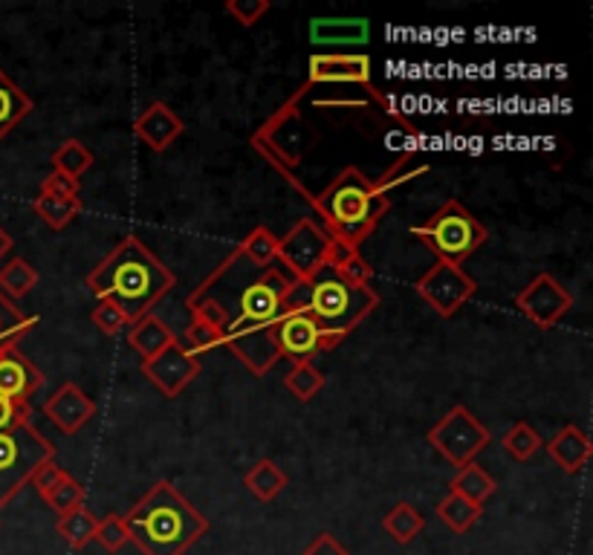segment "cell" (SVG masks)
Returning <instances> with one entry per match:
<instances>
[{
  "label": "cell",
  "mask_w": 593,
  "mask_h": 555,
  "mask_svg": "<svg viewBox=\"0 0 593 555\" xmlns=\"http://www.w3.org/2000/svg\"><path fill=\"white\" fill-rule=\"evenodd\" d=\"M293 284L282 267H252L241 252H232L189 298L212 301L229 324H261L273 328L284 316V298Z\"/></svg>",
  "instance_id": "6da1fadb"
},
{
  "label": "cell",
  "mask_w": 593,
  "mask_h": 555,
  "mask_svg": "<svg viewBox=\"0 0 593 555\" xmlns=\"http://www.w3.org/2000/svg\"><path fill=\"white\" fill-rule=\"evenodd\" d=\"M177 287L174 273L153 255L137 235L123 237L87 275V289L99 301H114L137 321Z\"/></svg>",
  "instance_id": "7a4b0ae2"
},
{
  "label": "cell",
  "mask_w": 593,
  "mask_h": 555,
  "mask_svg": "<svg viewBox=\"0 0 593 555\" xmlns=\"http://www.w3.org/2000/svg\"><path fill=\"white\" fill-rule=\"evenodd\" d=\"M123 521L142 555H186L209 533V517L171 480H157Z\"/></svg>",
  "instance_id": "3957f363"
},
{
  "label": "cell",
  "mask_w": 593,
  "mask_h": 555,
  "mask_svg": "<svg viewBox=\"0 0 593 555\" xmlns=\"http://www.w3.org/2000/svg\"><path fill=\"white\" fill-rule=\"evenodd\" d=\"M310 203L336 246L357 252L377 232V226L391 209V200L373 189L371 177H366L353 166L345 168L321 194L310 198Z\"/></svg>",
  "instance_id": "277c9868"
},
{
  "label": "cell",
  "mask_w": 593,
  "mask_h": 555,
  "mask_svg": "<svg viewBox=\"0 0 593 555\" xmlns=\"http://www.w3.org/2000/svg\"><path fill=\"white\" fill-rule=\"evenodd\" d=\"M307 287H310L307 316L325 333L342 335V339H348L380 307V296L371 287H353V284L342 281L330 267L310 275Z\"/></svg>",
  "instance_id": "5b68a950"
},
{
  "label": "cell",
  "mask_w": 593,
  "mask_h": 555,
  "mask_svg": "<svg viewBox=\"0 0 593 555\" xmlns=\"http://www.w3.org/2000/svg\"><path fill=\"white\" fill-rule=\"evenodd\" d=\"M411 235L417 237L437 260L464 267L466 260L489 241V228L460 200H446L432 217L411 226Z\"/></svg>",
  "instance_id": "8992f818"
},
{
  "label": "cell",
  "mask_w": 593,
  "mask_h": 555,
  "mask_svg": "<svg viewBox=\"0 0 593 555\" xmlns=\"http://www.w3.org/2000/svg\"><path fill=\"white\" fill-rule=\"evenodd\" d=\"M307 93L305 87L293 96V99L284 102L273 116H266L264 122L255 128V134L250 137V145L255 151L264 157L275 171H282L287 180L296 177V171L305 162L307 148L313 145V134L305 122V114H301V99Z\"/></svg>",
  "instance_id": "52a82bcc"
},
{
  "label": "cell",
  "mask_w": 593,
  "mask_h": 555,
  "mask_svg": "<svg viewBox=\"0 0 593 555\" xmlns=\"http://www.w3.org/2000/svg\"><path fill=\"white\" fill-rule=\"evenodd\" d=\"M46 460H55V446L32 423L0 431V510L30 487V478Z\"/></svg>",
  "instance_id": "ba28073f"
},
{
  "label": "cell",
  "mask_w": 593,
  "mask_h": 555,
  "mask_svg": "<svg viewBox=\"0 0 593 555\" xmlns=\"http://www.w3.org/2000/svg\"><path fill=\"white\" fill-rule=\"evenodd\" d=\"M426 440L446 463L460 469V466L472 463L480 451L487 449L489 442H493V434H489V428L484 426L466 405H455L452 412L443 414V417L428 428Z\"/></svg>",
  "instance_id": "9c48e42d"
},
{
  "label": "cell",
  "mask_w": 593,
  "mask_h": 555,
  "mask_svg": "<svg viewBox=\"0 0 593 555\" xmlns=\"http://www.w3.org/2000/svg\"><path fill=\"white\" fill-rule=\"evenodd\" d=\"M336 252V241L328 228L313 217H301L287 235L278 237V264L289 278H310L330 264Z\"/></svg>",
  "instance_id": "30bf717a"
},
{
  "label": "cell",
  "mask_w": 593,
  "mask_h": 555,
  "mask_svg": "<svg viewBox=\"0 0 593 555\" xmlns=\"http://www.w3.org/2000/svg\"><path fill=\"white\" fill-rule=\"evenodd\" d=\"M373 67L371 55L366 53H316L307 62V90L313 87H362L368 96L380 102L382 107H389V99L373 90Z\"/></svg>",
  "instance_id": "8fae6325"
},
{
  "label": "cell",
  "mask_w": 593,
  "mask_h": 555,
  "mask_svg": "<svg viewBox=\"0 0 593 555\" xmlns=\"http://www.w3.org/2000/svg\"><path fill=\"white\" fill-rule=\"evenodd\" d=\"M273 342L278 356L296 362H313L321 353H330L345 342L342 335L325 333L307 312H284L273 324Z\"/></svg>",
  "instance_id": "7c38bea8"
},
{
  "label": "cell",
  "mask_w": 593,
  "mask_h": 555,
  "mask_svg": "<svg viewBox=\"0 0 593 555\" xmlns=\"http://www.w3.org/2000/svg\"><path fill=\"white\" fill-rule=\"evenodd\" d=\"M414 289L441 319H452L455 312L464 310L466 301H472V296L478 292V284L464 267L434 260L432 269L417 278Z\"/></svg>",
  "instance_id": "4fadbf2b"
},
{
  "label": "cell",
  "mask_w": 593,
  "mask_h": 555,
  "mask_svg": "<svg viewBox=\"0 0 593 555\" xmlns=\"http://www.w3.org/2000/svg\"><path fill=\"white\" fill-rule=\"evenodd\" d=\"M518 312L539 330L555 328L573 310V292L555 275L541 273L516 296Z\"/></svg>",
  "instance_id": "5bb4252c"
},
{
  "label": "cell",
  "mask_w": 593,
  "mask_h": 555,
  "mask_svg": "<svg viewBox=\"0 0 593 555\" xmlns=\"http://www.w3.org/2000/svg\"><path fill=\"white\" fill-rule=\"evenodd\" d=\"M142 376L151 382L153 388L160 391L166 399H174V396L183 394L191 382L200 376V359L191 356L189 350L183 348V342L174 339L162 353L142 362Z\"/></svg>",
  "instance_id": "9a60e30c"
},
{
  "label": "cell",
  "mask_w": 593,
  "mask_h": 555,
  "mask_svg": "<svg viewBox=\"0 0 593 555\" xmlns=\"http://www.w3.org/2000/svg\"><path fill=\"white\" fill-rule=\"evenodd\" d=\"M223 348L232 350L252 376H264L282 359L273 342V328H261V324H229L223 330Z\"/></svg>",
  "instance_id": "2e32d148"
},
{
  "label": "cell",
  "mask_w": 593,
  "mask_h": 555,
  "mask_svg": "<svg viewBox=\"0 0 593 555\" xmlns=\"http://www.w3.org/2000/svg\"><path fill=\"white\" fill-rule=\"evenodd\" d=\"M41 412L62 434H78L96 417V403L78 388L76 382H64L55 394L46 396Z\"/></svg>",
  "instance_id": "e0dca14e"
},
{
  "label": "cell",
  "mask_w": 593,
  "mask_h": 555,
  "mask_svg": "<svg viewBox=\"0 0 593 555\" xmlns=\"http://www.w3.org/2000/svg\"><path fill=\"white\" fill-rule=\"evenodd\" d=\"M183 134L186 122L166 102H151V105L145 107L142 114L134 119V137H137L145 148H151L153 153L168 151Z\"/></svg>",
  "instance_id": "ac0fdd59"
},
{
  "label": "cell",
  "mask_w": 593,
  "mask_h": 555,
  "mask_svg": "<svg viewBox=\"0 0 593 555\" xmlns=\"http://www.w3.org/2000/svg\"><path fill=\"white\" fill-rule=\"evenodd\" d=\"M44 388V373L23 356L21 348H0V396L30 403Z\"/></svg>",
  "instance_id": "d6986e66"
},
{
  "label": "cell",
  "mask_w": 593,
  "mask_h": 555,
  "mask_svg": "<svg viewBox=\"0 0 593 555\" xmlns=\"http://www.w3.org/2000/svg\"><path fill=\"white\" fill-rule=\"evenodd\" d=\"M548 455L564 474H579L593 455V442L579 426H564L548 440Z\"/></svg>",
  "instance_id": "ffe728a7"
},
{
  "label": "cell",
  "mask_w": 593,
  "mask_h": 555,
  "mask_svg": "<svg viewBox=\"0 0 593 555\" xmlns=\"http://www.w3.org/2000/svg\"><path fill=\"white\" fill-rule=\"evenodd\" d=\"M174 339H177L174 330L168 328L157 312H148V316H142V319L130 321L128 324V348L137 350L139 356H142V362H148V359H153L157 353H162Z\"/></svg>",
  "instance_id": "44dd1931"
},
{
  "label": "cell",
  "mask_w": 593,
  "mask_h": 555,
  "mask_svg": "<svg viewBox=\"0 0 593 555\" xmlns=\"http://www.w3.org/2000/svg\"><path fill=\"white\" fill-rule=\"evenodd\" d=\"M368 32H371V26H368L366 18H319V21H310L313 44H366Z\"/></svg>",
  "instance_id": "7402d4cb"
},
{
  "label": "cell",
  "mask_w": 593,
  "mask_h": 555,
  "mask_svg": "<svg viewBox=\"0 0 593 555\" xmlns=\"http://www.w3.org/2000/svg\"><path fill=\"white\" fill-rule=\"evenodd\" d=\"M39 281L41 273L21 255H12V258L0 264V296L12 301V305L30 296L32 289L39 287Z\"/></svg>",
  "instance_id": "603a6c76"
},
{
  "label": "cell",
  "mask_w": 593,
  "mask_h": 555,
  "mask_svg": "<svg viewBox=\"0 0 593 555\" xmlns=\"http://www.w3.org/2000/svg\"><path fill=\"white\" fill-rule=\"evenodd\" d=\"M32 114V99L0 70V142Z\"/></svg>",
  "instance_id": "cb8c5ba5"
},
{
  "label": "cell",
  "mask_w": 593,
  "mask_h": 555,
  "mask_svg": "<svg viewBox=\"0 0 593 555\" xmlns=\"http://www.w3.org/2000/svg\"><path fill=\"white\" fill-rule=\"evenodd\" d=\"M495 489L498 487H495L493 474H489L480 463H475V460L460 466V469H455V478H452V483H449V492L460 494V498L478 503V506H484V503L493 498Z\"/></svg>",
  "instance_id": "d4e9b609"
},
{
  "label": "cell",
  "mask_w": 593,
  "mask_h": 555,
  "mask_svg": "<svg viewBox=\"0 0 593 555\" xmlns=\"http://www.w3.org/2000/svg\"><path fill=\"white\" fill-rule=\"evenodd\" d=\"M244 487L250 489L258 501L269 503L287 489V474H284V469L275 463V460L264 457L258 463H252L250 472L244 474Z\"/></svg>",
  "instance_id": "484cf974"
},
{
  "label": "cell",
  "mask_w": 593,
  "mask_h": 555,
  "mask_svg": "<svg viewBox=\"0 0 593 555\" xmlns=\"http://www.w3.org/2000/svg\"><path fill=\"white\" fill-rule=\"evenodd\" d=\"M480 515H484V506L466 501V498H460V494L455 492H449L437 503V517L457 535L469 533L472 526L480 521Z\"/></svg>",
  "instance_id": "4316f807"
},
{
  "label": "cell",
  "mask_w": 593,
  "mask_h": 555,
  "mask_svg": "<svg viewBox=\"0 0 593 555\" xmlns=\"http://www.w3.org/2000/svg\"><path fill=\"white\" fill-rule=\"evenodd\" d=\"M50 162H53V171H59V174L82 183V177L91 171L96 157H93V151L84 142H78V139H67V142H62L59 148H55Z\"/></svg>",
  "instance_id": "83f0119b"
},
{
  "label": "cell",
  "mask_w": 593,
  "mask_h": 555,
  "mask_svg": "<svg viewBox=\"0 0 593 555\" xmlns=\"http://www.w3.org/2000/svg\"><path fill=\"white\" fill-rule=\"evenodd\" d=\"M96 524H99V517L93 515L87 506H78V510L67 512V515H59V521H55V533L67 541L70 549H84L87 544H93Z\"/></svg>",
  "instance_id": "f1b7e54d"
},
{
  "label": "cell",
  "mask_w": 593,
  "mask_h": 555,
  "mask_svg": "<svg viewBox=\"0 0 593 555\" xmlns=\"http://www.w3.org/2000/svg\"><path fill=\"white\" fill-rule=\"evenodd\" d=\"M423 526H426V517L420 515L417 506H411V503H396L394 510L385 512L382 517V530L396 541V544H411V541L417 538L423 533Z\"/></svg>",
  "instance_id": "f546056e"
},
{
  "label": "cell",
  "mask_w": 593,
  "mask_h": 555,
  "mask_svg": "<svg viewBox=\"0 0 593 555\" xmlns=\"http://www.w3.org/2000/svg\"><path fill=\"white\" fill-rule=\"evenodd\" d=\"M325 385H328V380H325V373L316 367V362H296V365L289 367L287 376H284V388L296 396L298 403L316 399V396L325 391Z\"/></svg>",
  "instance_id": "4dcf8cb0"
},
{
  "label": "cell",
  "mask_w": 593,
  "mask_h": 555,
  "mask_svg": "<svg viewBox=\"0 0 593 555\" xmlns=\"http://www.w3.org/2000/svg\"><path fill=\"white\" fill-rule=\"evenodd\" d=\"M237 252L250 260L252 267H258V269L273 267L275 258H278V235H273L266 226H255L250 235L241 241Z\"/></svg>",
  "instance_id": "1f68e13d"
},
{
  "label": "cell",
  "mask_w": 593,
  "mask_h": 555,
  "mask_svg": "<svg viewBox=\"0 0 593 555\" xmlns=\"http://www.w3.org/2000/svg\"><path fill=\"white\" fill-rule=\"evenodd\" d=\"M342 281L353 284V287H371L373 269L366 258H362V252L357 249H342V246H336L333 258L328 264Z\"/></svg>",
  "instance_id": "d6a6232c"
},
{
  "label": "cell",
  "mask_w": 593,
  "mask_h": 555,
  "mask_svg": "<svg viewBox=\"0 0 593 555\" xmlns=\"http://www.w3.org/2000/svg\"><path fill=\"white\" fill-rule=\"evenodd\" d=\"M32 212L39 214L46 226L55 228V232H62V228H67L70 223L78 217V212H82V200H59L50 198V194H39L35 203H32Z\"/></svg>",
  "instance_id": "836d02e7"
},
{
  "label": "cell",
  "mask_w": 593,
  "mask_h": 555,
  "mask_svg": "<svg viewBox=\"0 0 593 555\" xmlns=\"http://www.w3.org/2000/svg\"><path fill=\"white\" fill-rule=\"evenodd\" d=\"M428 162H423L420 157H414V153H405L403 160L394 162V166L385 171V174L380 177V180H373V189L380 191L382 198H389L391 191L400 189V185H409L414 183L417 177H423L428 171Z\"/></svg>",
  "instance_id": "e575fe53"
},
{
  "label": "cell",
  "mask_w": 593,
  "mask_h": 555,
  "mask_svg": "<svg viewBox=\"0 0 593 555\" xmlns=\"http://www.w3.org/2000/svg\"><path fill=\"white\" fill-rule=\"evenodd\" d=\"M504 451L512 457V460H518V463H527V460H532V457L539 455V449L544 446V440H541V434L536 431V428L530 426V423H512L510 431L504 434L501 440Z\"/></svg>",
  "instance_id": "d590c367"
},
{
  "label": "cell",
  "mask_w": 593,
  "mask_h": 555,
  "mask_svg": "<svg viewBox=\"0 0 593 555\" xmlns=\"http://www.w3.org/2000/svg\"><path fill=\"white\" fill-rule=\"evenodd\" d=\"M46 506L55 512V515H67V512L78 510V506H84V487L78 483L73 474H64V480L59 483L55 489H50V492L44 494Z\"/></svg>",
  "instance_id": "8d00e7d4"
},
{
  "label": "cell",
  "mask_w": 593,
  "mask_h": 555,
  "mask_svg": "<svg viewBox=\"0 0 593 555\" xmlns=\"http://www.w3.org/2000/svg\"><path fill=\"white\" fill-rule=\"evenodd\" d=\"M183 348L189 350L191 356L200 359L203 353H209V350L223 348V333L218 328H212V324H205V321L191 319V324L186 328L183 335Z\"/></svg>",
  "instance_id": "74e56055"
},
{
  "label": "cell",
  "mask_w": 593,
  "mask_h": 555,
  "mask_svg": "<svg viewBox=\"0 0 593 555\" xmlns=\"http://www.w3.org/2000/svg\"><path fill=\"white\" fill-rule=\"evenodd\" d=\"M93 541L99 544L105 553H123L128 547V526H125L123 515H105L99 517V524H96V535Z\"/></svg>",
  "instance_id": "f35d334b"
},
{
  "label": "cell",
  "mask_w": 593,
  "mask_h": 555,
  "mask_svg": "<svg viewBox=\"0 0 593 555\" xmlns=\"http://www.w3.org/2000/svg\"><path fill=\"white\" fill-rule=\"evenodd\" d=\"M91 321L96 324V330H99L102 335H110V339L119 333H125L130 324L128 316H125V312L119 310L114 301H99V305H96V310L91 312Z\"/></svg>",
  "instance_id": "ab89813d"
},
{
  "label": "cell",
  "mask_w": 593,
  "mask_h": 555,
  "mask_svg": "<svg viewBox=\"0 0 593 555\" xmlns=\"http://www.w3.org/2000/svg\"><path fill=\"white\" fill-rule=\"evenodd\" d=\"M30 419H32L30 403L0 396V431H12V428L30 426Z\"/></svg>",
  "instance_id": "60d3db41"
},
{
  "label": "cell",
  "mask_w": 593,
  "mask_h": 555,
  "mask_svg": "<svg viewBox=\"0 0 593 555\" xmlns=\"http://www.w3.org/2000/svg\"><path fill=\"white\" fill-rule=\"evenodd\" d=\"M226 12L241 26H255L269 12V0H229Z\"/></svg>",
  "instance_id": "b9f144b4"
},
{
  "label": "cell",
  "mask_w": 593,
  "mask_h": 555,
  "mask_svg": "<svg viewBox=\"0 0 593 555\" xmlns=\"http://www.w3.org/2000/svg\"><path fill=\"white\" fill-rule=\"evenodd\" d=\"M39 194H50V198H59V200H78V194H82V183L59 174V171H50V174L41 180Z\"/></svg>",
  "instance_id": "7bdbcfd3"
},
{
  "label": "cell",
  "mask_w": 593,
  "mask_h": 555,
  "mask_svg": "<svg viewBox=\"0 0 593 555\" xmlns=\"http://www.w3.org/2000/svg\"><path fill=\"white\" fill-rule=\"evenodd\" d=\"M64 474H67V469H64V466H59L55 460H46L44 466H39V469H35V474L30 478V487L35 489L41 498H44L50 489H55L59 483H62Z\"/></svg>",
  "instance_id": "ee69618b"
},
{
  "label": "cell",
  "mask_w": 593,
  "mask_h": 555,
  "mask_svg": "<svg viewBox=\"0 0 593 555\" xmlns=\"http://www.w3.org/2000/svg\"><path fill=\"white\" fill-rule=\"evenodd\" d=\"M301 555H350V549L330 533H321L307 544V549Z\"/></svg>",
  "instance_id": "f6af8a7d"
},
{
  "label": "cell",
  "mask_w": 593,
  "mask_h": 555,
  "mask_svg": "<svg viewBox=\"0 0 593 555\" xmlns=\"http://www.w3.org/2000/svg\"><path fill=\"white\" fill-rule=\"evenodd\" d=\"M12 246H15L12 244V235H9L7 228L0 226V264H3V258H7L9 252H12Z\"/></svg>",
  "instance_id": "bcb514c9"
}]
</instances>
